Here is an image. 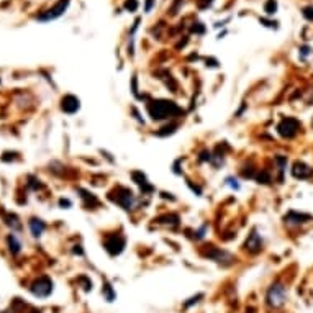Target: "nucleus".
I'll return each instance as SVG.
<instances>
[{"label":"nucleus","instance_id":"9d476101","mask_svg":"<svg viewBox=\"0 0 313 313\" xmlns=\"http://www.w3.org/2000/svg\"><path fill=\"white\" fill-rule=\"evenodd\" d=\"M307 220H310L308 215H299V213L290 212L289 215L285 217V223H305Z\"/></svg>","mask_w":313,"mask_h":313},{"label":"nucleus","instance_id":"39448f33","mask_svg":"<svg viewBox=\"0 0 313 313\" xmlns=\"http://www.w3.org/2000/svg\"><path fill=\"white\" fill-rule=\"evenodd\" d=\"M300 128V123L299 120H295V118H285L282 120V123L279 125V133H281L284 138H292L297 135V131Z\"/></svg>","mask_w":313,"mask_h":313},{"label":"nucleus","instance_id":"6e6552de","mask_svg":"<svg viewBox=\"0 0 313 313\" xmlns=\"http://www.w3.org/2000/svg\"><path fill=\"white\" fill-rule=\"evenodd\" d=\"M261 236L256 233V232H253V235H249L248 238V241H246V249L251 251V253H258L261 249Z\"/></svg>","mask_w":313,"mask_h":313},{"label":"nucleus","instance_id":"0eeeda50","mask_svg":"<svg viewBox=\"0 0 313 313\" xmlns=\"http://www.w3.org/2000/svg\"><path fill=\"white\" fill-rule=\"evenodd\" d=\"M61 103H62L61 109L64 112H68V113H74V112L79 110V100L74 95H66Z\"/></svg>","mask_w":313,"mask_h":313},{"label":"nucleus","instance_id":"4468645a","mask_svg":"<svg viewBox=\"0 0 313 313\" xmlns=\"http://www.w3.org/2000/svg\"><path fill=\"white\" fill-rule=\"evenodd\" d=\"M151 5H153V0H148V4H146V12H150V10H151Z\"/></svg>","mask_w":313,"mask_h":313},{"label":"nucleus","instance_id":"1a4fd4ad","mask_svg":"<svg viewBox=\"0 0 313 313\" xmlns=\"http://www.w3.org/2000/svg\"><path fill=\"white\" fill-rule=\"evenodd\" d=\"M30 229H31V233L33 236H41V233L45 232V223L41 220H36V218H33L30 220Z\"/></svg>","mask_w":313,"mask_h":313},{"label":"nucleus","instance_id":"9b49d317","mask_svg":"<svg viewBox=\"0 0 313 313\" xmlns=\"http://www.w3.org/2000/svg\"><path fill=\"white\" fill-rule=\"evenodd\" d=\"M8 246H10V251H12L13 254L20 253L22 244H20L18 240H16V236H15V235H10V236H8Z\"/></svg>","mask_w":313,"mask_h":313},{"label":"nucleus","instance_id":"ddd939ff","mask_svg":"<svg viewBox=\"0 0 313 313\" xmlns=\"http://www.w3.org/2000/svg\"><path fill=\"white\" fill-rule=\"evenodd\" d=\"M125 8H128V10L133 12L138 8V2H136V0H128V2L125 4Z\"/></svg>","mask_w":313,"mask_h":313},{"label":"nucleus","instance_id":"7ed1b4c3","mask_svg":"<svg viewBox=\"0 0 313 313\" xmlns=\"http://www.w3.org/2000/svg\"><path fill=\"white\" fill-rule=\"evenodd\" d=\"M69 2H71V0H59V2H57L53 8H49V10H46L45 13L38 15L36 18H38L39 22H49V20L59 18V16L64 15V12L68 10Z\"/></svg>","mask_w":313,"mask_h":313},{"label":"nucleus","instance_id":"f03ea898","mask_svg":"<svg viewBox=\"0 0 313 313\" xmlns=\"http://www.w3.org/2000/svg\"><path fill=\"white\" fill-rule=\"evenodd\" d=\"M267 305L273 307V308H279L282 307L285 303V299H287V290L282 284H274L273 287L269 289L267 292Z\"/></svg>","mask_w":313,"mask_h":313},{"label":"nucleus","instance_id":"423d86ee","mask_svg":"<svg viewBox=\"0 0 313 313\" xmlns=\"http://www.w3.org/2000/svg\"><path fill=\"white\" fill-rule=\"evenodd\" d=\"M292 174H294V177H297V179H308L313 174V171L307 166V164L295 162L294 168H292Z\"/></svg>","mask_w":313,"mask_h":313},{"label":"nucleus","instance_id":"f257e3e1","mask_svg":"<svg viewBox=\"0 0 313 313\" xmlns=\"http://www.w3.org/2000/svg\"><path fill=\"white\" fill-rule=\"evenodd\" d=\"M150 112L153 115L154 120H161V118H168L172 113H177L179 109L174 105V102H168V100H159L154 102L150 107Z\"/></svg>","mask_w":313,"mask_h":313},{"label":"nucleus","instance_id":"f8f14e48","mask_svg":"<svg viewBox=\"0 0 313 313\" xmlns=\"http://www.w3.org/2000/svg\"><path fill=\"white\" fill-rule=\"evenodd\" d=\"M264 10H266L267 15L276 13V10H277V2H276V0H269V2L266 4V7H264Z\"/></svg>","mask_w":313,"mask_h":313},{"label":"nucleus","instance_id":"20e7f679","mask_svg":"<svg viewBox=\"0 0 313 313\" xmlns=\"http://www.w3.org/2000/svg\"><path fill=\"white\" fill-rule=\"evenodd\" d=\"M30 290L33 292V295H36V297H48V295L53 292V282L49 281L48 277H41L31 284Z\"/></svg>","mask_w":313,"mask_h":313}]
</instances>
